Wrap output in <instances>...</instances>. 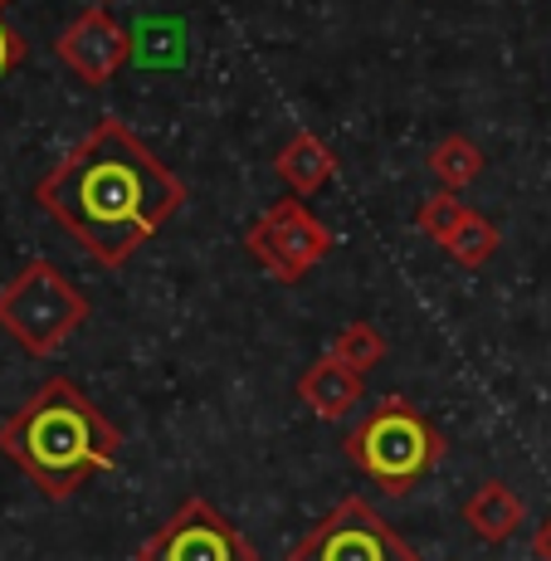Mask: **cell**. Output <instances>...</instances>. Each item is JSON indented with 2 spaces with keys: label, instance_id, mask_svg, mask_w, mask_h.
I'll use <instances>...</instances> for the list:
<instances>
[{
  "label": "cell",
  "instance_id": "6da1fadb",
  "mask_svg": "<svg viewBox=\"0 0 551 561\" xmlns=\"http://www.w3.org/2000/svg\"><path fill=\"white\" fill-rule=\"evenodd\" d=\"M35 201L99 264H127L171 215L186 205V186L157 152H147L117 117H103L59 167L35 186Z\"/></svg>",
  "mask_w": 551,
  "mask_h": 561
},
{
  "label": "cell",
  "instance_id": "7a4b0ae2",
  "mask_svg": "<svg viewBox=\"0 0 551 561\" xmlns=\"http://www.w3.org/2000/svg\"><path fill=\"white\" fill-rule=\"evenodd\" d=\"M0 455L15 459L25 479L59 503L79 493L93 473L113 469L123 455V435L79 386L54 376L0 425Z\"/></svg>",
  "mask_w": 551,
  "mask_h": 561
},
{
  "label": "cell",
  "instance_id": "3957f363",
  "mask_svg": "<svg viewBox=\"0 0 551 561\" xmlns=\"http://www.w3.org/2000/svg\"><path fill=\"white\" fill-rule=\"evenodd\" d=\"M342 449H347V459L381 493L405 499V493L445 459V435H439V430L429 425V415H420L410 401L386 396V401L352 430V439Z\"/></svg>",
  "mask_w": 551,
  "mask_h": 561
},
{
  "label": "cell",
  "instance_id": "277c9868",
  "mask_svg": "<svg viewBox=\"0 0 551 561\" xmlns=\"http://www.w3.org/2000/svg\"><path fill=\"white\" fill-rule=\"evenodd\" d=\"M83 322H89V298H83L79 284H73L59 264H49V259L25 264L0 288V328H5L30 357L59 352Z\"/></svg>",
  "mask_w": 551,
  "mask_h": 561
},
{
  "label": "cell",
  "instance_id": "5b68a950",
  "mask_svg": "<svg viewBox=\"0 0 551 561\" xmlns=\"http://www.w3.org/2000/svg\"><path fill=\"white\" fill-rule=\"evenodd\" d=\"M244 244L278 284H302V274H312V264H322L337 240L302 201H274L244 230Z\"/></svg>",
  "mask_w": 551,
  "mask_h": 561
},
{
  "label": "cell",
  "instance_id": "8992f818",
  "mask_svg": "<svg viewBox=\"0 0 551 561\" xmlns=\"http://www.w3.org/2000/svg\"><path fill=\"white\" fill-rule=\"evenodd\" d=\"M288 561H420L366 499H342Z\"/></svg>",
  "mask_w": 551,
  "mask_h": 561
},
{
  "label": "cell",
  "instance_id": "52a82bcc",
  "mask_svg": "<svg viewBox=\"0 0 551 561\" xmlns=\"http://www.w3.org/2000/svg\"><path fill=\"white\" fill-rule=\"evenodd\" d=\"M137 561H259V552L205 499H186L176 517H167V527H157Z\"/></svg>",
  "mask_w": 551,
  "mask_h": 561
},
{
  "label": "cell",
  "instance_id": "ba28073f",
  "mask_svg": "<svg viewBox=\"0 0 551 561\" xmlns=\"http://www.w3.org/2000/svg\"><path fill=\"white\" fill-rule=\"evenodd\" d=\"M54 54H59L64 69L79 73L89 89H103V83L117 79V69H123L127 54H133V35H127L107 10H83V15L59 35Z\"/></svg>",
  "mask_w": 551,
  "mask_h": 561
},
{
  "label": "cell",
  "instance_id": "9c48e42d",
  "mask_svg": "<svg viewBox=\"0 0 551 561\" xmlns=\"http://www.w3.org/2000/svg\"><path fill=\"white\" fill-rule=\"evenodd\" d=\"M361 396H366L361 371H352V366L337 362L332 352L322 362H312L298 381V401L308 405L318 420H347L352 410L361 405Z\"/></svg>",
  "mask_w": 551,
  "mask_h": 561
},
{
  "label": "cell",
  "instance_id": "30bf717a",
  "mask_svg": "<svg viewBox=\"0 0 551 561\" xmlns=\"http://www.w3.org/2000/svg\"><path fill=\"white\" fill-rule=\"evenodd\" d=\"M274 171L298 191V196H312V191H322L332 176H337V157H332V147L322 142V137L294 133L284 147H278Z\"/></svg>",
  "mask_w": 551,
  "mask_h": 561
},
{
  "label": "cell",
  "instance_id": "8fae6325",
  "mask_svg": "<svg viewBox=\"0 0 551 561\" xmlns=\"http://www.w3.org/2000/svg\"><path fill=\"white\" fill-rule=\"evenodd\" d=\"M523 517H527L523 499L498 479H489L469 503H463V523H469L483 542H507V537L523 527Z\"/></svg>",
  "mask_w": 551,
  "mask_h": 561
},
{
  "label": "cell",
  "instance_id": "7c38bea8",
  "mask_svg": "<svg viewBox=\"0 0 551 561\" xmlns=\"http://www.w3.org/2000/svg\"><path fill=\"white\" fill-rule=\"evenodd\" d=\"M429 171H435L439 181H445V191H459L469 186V181L483 176V152L469 142V137H445V142H435V152H429Z\"/></svg>",
  "mask_w": 551,
  "mask_h": 561
},
{
  "label": "cell",
  "instance_id": "4fadbf2b",
  "mask_svg": "<svg viewBox=\"0 0 551 561\" xmlns=\"http://www.w3.org/2000/svg\"><path fill=\"white\" fill-rule=\"evenodd\" d=\"M498 244H503L498 240V225L483 220L479 210H469V220L454 230V240L445 244V250H449V259H459L463 268H483L493 254H498Z\"/></svg>",
  "mask_w": 551,
  "mask_h": 561
},
{
  "label": "cell",
  "instance_id": "5bb4252c",
  "mask_svg": "<svg viewBox=\"0 0 551 561\" xmlns=\"http://www.w3.org/2000/svg\"><path fill=\"white\" fill-rule=\"evenodd\" d=\"M332 357L347 362L352 371H376V366L386 362V337L371 328V322H347V328L337 332V342H332Z\"/></svg>",
  "mask_w": 551,
  "mask_h": 561
},
{
  "label": "cell",
  "instance_id": "9a60e30c",
  "mask_svg": "<svg viewBox=\"0 0 551 561\" xmlns=\"http://www.w3.org/2000/svg\"><path fill=\"white\" fill-rule=\"evenodd\" d=\"M463 220H469V205L454 196V191H435V196H425L420 201V210H415L420 234H429L435 244H449L454 230H459Z\"/></svg>",
  "mask_w": 551,
  "mask_h": 561
},
{
  "label": "cell",
  "instance_id": "2e32d148",
  "mask_svg": "<svg viewBox=\"0 0 551 561\" xmlns=\"http://www.w3.org/2000/svg\"><path fill=\"white\" fill-rule=\"evenodd\" d=\"M20 59H25V39H20L15 30H10L5 20H0V79H5V73L15 69Z\"/></svg>",
  "mask_w": 551,
  "mask_h": 561
},
{
  "label": "cell",
  "instance_id": "e0dca14e",
  "mask_svg": "<svg viewBox=\"0 0 551 561\" xmlns=\"http://www.w3.org/2000/svg\"><path fill=\"white\" fill-rule=\"evenodd\" d=\"M532 547H537V557H542V561H551V517L537 527V542Z\"/></svg>",
  "mask_w": 551,
  "mask_h": 561
},
{
  "label": "cell",
  "instance_id": "ac0fdd59",
  "mask_svg": "<svg viewBox=\"0 0 551 561\" xmlns=\"http://www.w3.org/2000/svg\"><path fill=\"white\" fill-rule=\"evenodd\" d=\"M5 5H10V0H0V10H5Z\"/></svg>",
  "mask_w": 551,
  "mask_h": 561
},
{
  "label": "cell",
  "instance_id": "d6986e66",
  "mask_svg": "<svg viewBox=\"0 0 551 561\" xmlns=\"http://www.w3.org/2000/svg\"><path fill=\"white\" fill-rule=\"evenodd\" d=\"M99 5H107V0H99Z\"/></svg>",
  "mask_w": 551,
  "mask_h": 561
}]
</instances>
